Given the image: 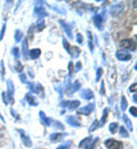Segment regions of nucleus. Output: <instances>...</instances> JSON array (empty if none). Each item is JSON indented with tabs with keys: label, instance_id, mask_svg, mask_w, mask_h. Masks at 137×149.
I'll return each mask as SVG.
<instances>
[{
	"label": "nucleus",
	"instance_id": "f257e3e1",
	"mask_svg": "<svg viewBox=\"0 0 137 149\" xmlns=\"http://www.w3.org/2000/svg\"><path fill=\"white\" fill-rule=\"evenodd\" d=\"M104 146L107 149H122V147H123L121 141H118L114 139H107L104 142Z\"/></svg>",
	"mask_w": 137,
	"mask_h": 149
},
{
	"label": "nucleus",
	"instance_id": "f03ea898",
	"mask_svg": "<svg viewBox=\"0 0 137 149\" xmlns=\"http://www.w3.org/2000/svg\"><path fill=\"white\" fill-rule=\"evenodd\" d=\"M14 92H15L14 84L9 79V80H7V92H6L8 99H9V103H14Z\"/></svg>",
	"mask_w": 137,
	"mask_h": 149
},
{
	"label": "nucleus",
	"instance_id": "7ed1b4c3",
	"mask_svg": "<svg viewBox=\"0 0 137 149\" xmlns=\"http://www.w3.org/2000/svg\"><path fill=\"white\" fill-rule=\"evenodd\" d=\"M120 46L123 47L125 49H129V51H135V47H136L135 41L133 39H125V40H122L120 42Z\"/></svg>",
	"mask_w": 137,
	"mask_h": 149
},
{
	"label": "nucleus",
	"instance_id": "20e7f679",
	"mask_svg": "<svg viewBox=\"0 0 137 149\" xmlns=\"http://www.w3.org/2000/svg\"><path fill=\"white\" fill-rule=\"evenodd\" d=\"M123 8H125V7H123L122 3L113 5V6H111V8H110V13H111L112 16H118V15H120V14L122 13Z\"/></svg>",
	"mask_w": 137,
	"mask_h": 149
},
{
	"label": "nucleus",
	"instance_id": "39448f33",
	"mask_svg": "<svg viewBox=\"0 0 137 149\" xmlns=\"http://www.w3.org/2000/svg\"><path fill=\"white\" fill-rule=\"evenodd\" d=\"M116 56H117V58L119 61H129V60L131 58L130 53H128V52H126V51H123V49L117 51Z\"/></svg>",
	"mask_w": 137,
	"mask_h": 149
},
{
	"label": "nucleus",
	"instance_id": "423d86ee",
	"mask_svg": "<svg viewBox=\"0 0 137 149\" xmlns=\"http://www.w3.org/2000/svg\"><path fill=\"white\" fill-rule=\"evenodd\" d=\"M19 132H20L21 138H22V140H23V143H24L26 147H31V146H32V141H31L30 136H29V135L25 133V131L19 130Z\"/></svg>",
	"mask_w": 137,
	"mask_h": 149
},
{
	"label": "nucleus",
	"instance_id": "0eeeda50",
	"mask_svg": "<svg viewBox=\"0 0 137 149\" xmlns=\"http://www.w3.org/2000/svg\"><path fill=\"white\" fill-rule=\"evenodd\" d=\"M93 110H94V103H89L86 107L80 108L78 110V113H80V115H90Z\"/></svg>",
	"mask_w": 137,
	"mask_h": 149
},
{
	"label": "nucleus",
	"instance_id": "6e6552de",
	"mask_svg": "<svg viewBox=\"0 0 137 149\" xmlns=\"http://www.w3.org/2000/svg\"><path fill=\"white\" fill-rule=\"evenodd\" d=\"M66 120L69 122V124H70L71 126L80 127V120L78 119L77 116H69V117H66Z\"/></svg>",
	"mask_w": 137,
	"mask_h": 149
},
{
	"label": "nucleus",
	"instance_id": "1a4fd4ad",
	"mask_svg": "<svg viewBox=\"0 0 137 149\" xmlns=\"http://www.w3.org/2000/svg\"><path fill=\"white\" fill-rule=\"evenodd\" d=\"M59 24L64 28V30H65V32H66V35L69 36V38L70 39H72L73 38V36H72V31H71V28H70V25L69 24H66L64 21H59Z\"/></svg>",
	"mask_w": 137,
	"mask_h": 149
},
{
	"label": "nucleus",
	"instance_id": "9d476101",
	"mask_svg": "<svg viewBox=\"0 0 137 149\" xmlns=\"http://www.w3.org/2000/svg\"><path fill=\"white\" fill-rule=\"evenodd\" d=\"M80 95H81L83 99H86V100H92V99L94 97V93H93L90 90H82Z\"/></svg>",
	"mask_w": 137,
	"mask_h": 149
},
{
	"label": "nucleus",
	"instance_id": "9b49d317",
	"mask_svg": "<svg viewBox=\"0 0 137 149\" xmlns=\"http://www.w3.org/2000/svg\"><path fill=\"white\" fill-rule=\"evenodd\" d=\"M66 134L65 133H59V132H56V133H53L50 136H49V139L53 141V142H56V141H59L63 136H65Z\"/></svg>",
	"mask_w": 137,
	"mask_h": 149
},
{
	"label": "nucleus",
	"instance_id": "f8f14e48",
	"mask_svg": "<svg viewBox=\"0 0 137 149\" xmlns=\"http://www.w3.org/2000/svg\"><path fill=\"white\" fill-rule=\"evenodd\" d=\"M39 116H40V118H41V120H42V123L46 125V126H50L52 125V119L50 118H48L46 115H45V112L43 111H40L39 112Z\"/></svg>",
	"mask_w": 137,
	"mask_h": 149
},
{
	"label": "nucleus",
	"instance_id": "ddd939ff",
	"mask_svg": "<svg viewBox=\"0 0 137 149\" xmlns=\"http://www.w3.org/2000/svg\"><path fill=\"white\" fill-rule=\"evenodd\" d=\"M29 54H30V57H31L32 60H36V58H38L40 56L41 51H40L39 48H33V49H30Z\"/></svg>",
	"mask_w": 137,
	"mask_h": 149
},
{
	"label": "nucleus",
	"instance_id": "4468645a",
	"mask_svg": "<svg viewBox=\"0 0 137 149\" xmlns=\"http://www.w3.org/2000/svg\"><path fill=\"white\" fill-rule=\"evenodd\" d=\"M25 100L31 104V106H38V101L36 100V97L33 96V95H31V94H26L25 95Z\"/></svg>",
	"mask_w": 137,
	"mask_h": 149
},
{
	"label": "nucleus",
	"instance_id": "2eb2a0df",
	"mask_svg": "<svg viewBox=\"0 0 137 149\" xmlns=\"http://www.w3.org/2000/svg\"><path fill=\"white\" fill-rule=\"evenodd\" d=\"M90 142H92V138L90 136H88V138H85L80 143H79V147L80 148H86L87 149V147L90 145Z\"/></svg>",
	"mask_w": 137,
	"mask_h": 149
},
{
	"label": "nucleus",
	"instance_id": "dca6fc26",
	"mask_svg": "<svg viewBox=\"0 0 137 149\" xmlns=\"http://www.w3.org/2000/svg\"><path fill=\"white\" fill-rule=\"evenodd\" d=\"M94 21H95V25L97 26L98 29H102V24H103V16H102L101 14H97V15H95Z\"/></svg>",
	"mask_w": 137,
	"mask_h": 149
},
{
	"label": "nucleus",
	"instance_id": "f3484780",
	"mask_svg": "<svg viewBox=\"0 0 137 149\" xmlns=\"http://www.w3.org/2000/svg\"><path fill=\"white\" fill-rule=\"evenodd\" d=\"M79 106H80V101H78V100H74V101H69L67 108H69V110H73V109H77Z\"/></svg>",
	"mask_w": 137,
	"mask_h": 149
},
{
	"label": "nucleus",
	"instance_id": "a211bd4d",
	"mask_svg": "<svg viewBox=\"0 0 137 149\" xmlns=\"http://www.w3.org/2000/svg\"><path fill=\"white\" fill-rule=\"evenodd\" d=\"M122 118H123V120H125V124L127 125L128 130H129V131H133V130H134V127H133V124H131L130 119L128 118V116H127V115H123V116H122Z\"/></svg>",
	"mask_w": 137,
	"mask_h": 149
},
{
	"label": "nucleus",
	"instance_id": "6ab92c4d",
	"mask_svg": "<svg viewBox=\"0 0 137 149\" xmlns=\"http://www.w3.org/2000/svg\"><path fill=\"white\" fill-rule=\"evenodd\" d=\"M22 53H23V57L24 60H26L28 57V41L24 39L23 40V46H22Z\"/></svg>",
	"mask_w": 137,
	"mask_h": 149
},
{
	"label": "nucleus",
	"instance_id": "aec40b11",
	"mask_svg": "<svg viewBox=\"0 0 137 149\" xmlns=\"http://www.w3.org/2000/svg\"><path fill=\"white\" fill-rule=\"evenodd\" d=\"M22 38H23V33H22V31L21 30H16L15 31V41L16 42H19L22 40Z\"/></svg>",
	"mask_w": 137,
	"mask_h": 149
},
{
	"label": "nucleus",
	"instance_id": "412c9836",
	"mask_svg": "<svg viewBox=\"0 0 137 149\" xmlns=\"http://www.w3.org/2000/svg\"><path fill=\"white\" fill-rule=\"evenodd\" d=\"M107 112H109V109H107V108H105V109H104V111H103V116H102V119H101L99 125H103V124L105 123L106 117H107Z\"/></svg>",
	"mask_w": 137,
	"mask_h": 149
},
{
	"label": "nucleus",
	"instance_id": "4be33fe9",
	"mask_svg": "<svg viewBox=\"0 0 137 149\" xmlns=\"http://www.w3.org/2000/svg\"><path fill=\"white\" fill-rule=\"evenodd\" d=\"M98 126H99V122L98 120H94L93 122V124H92V126L89 127V132H94V131L96 130V129H98Z\"/></svg>",
	"mask_w": 137,
	"mask_h": 149
},
{
	"label": "nucleus",
	"instance_id": "5701e85b",
	"mask_svg": "<svg viewBox=\"0 0 137 149\" xmlns=\"http://www.w3.org/2000/svg\"><path fill=\"white\" fill-rule=\"evenodd\" d=\"M121 109H122V111H125L127 109V100L125 96L121 97Z\"/></svg>",
	"mask_w": 137,
	"mask_h": 149
},
{
	"label": "nucleus",
	"instance_id": "b1692460",
	"mask_svg": "<svg viewBox=\"0 0 137 149\" xmlns=\"http://www.w3.org/2000/svg\"><path fill=\"white\" fill-rule=\"evenodd\" d=\"M120 135H121V136H125V138H128V136H129V133L127 132V130H126L123 126L120 127Z\"/></svg>",
	"mask_w": 137,
	"mask_h": 149
},
{
	"label": "nucleus",
	"instance_id": "393cba45",
	"mask_svg": "<svg viewBox=\"0 0 137 149\" xmlns=\"http://www.w3.org/2000/svg\"><path fill=\"white\" fill-rule=\"evenodd\" d=\"M117 129H118V124L117 123H111L110 124V127H109V130L111 133H114V132H117Z\"/></svg>",
	"mask_w": 137,
	"mask_h": 149
},
{
	"label": "nucleus",
	"instance_id": "a878e982",
	"mask_svg": "<svg viewBox=\"0 0 137 149\" xmlns=\"http://www.w3.org/2000/svg\"><path fill=\"white\" fill-rule=\"evenodd\" d=\"M88 36H89V48H90V52L94 51V46H93V38H92V32L88 31Z\"/></svg>",
	"mask_w": 137,
	"mask_h": 149
},
{
	"label": "nucleus",
	"instance_id": "bb28decb",
	"mask_svg": "<svg viewBox=\"0 0 137 149\" xmlns=\"http://www.w3.org/2000/svg\"><path fill=\"white\" fill-rule=\"evenodd\" d=\"M63 45H64V47H65V49H66V52L71 54V49H70V45H67V41H66L65 39H63Z\"/></svg>",
	"mask_w": 137,
	"mask_h": 149
},
{
	"label": "nucleus",
	"instance_id": "cd10ccee",
	"mask_svg": "<svg viewBox=\"0 0 137 149\" xmlns=\"http://www.w3.org/2000/svg\"><path fill=\"white\" fill-rule=\"evenodd\" d=\"M2 101L5 102V104H8L9 103V99H8V96H7V94L5 93H2Z\"/></svg>",
	"mask_w": 137,
	"mask_h": 149
},
{
	"label": "nucleus",
	"instance_id": "c85d7f7f",
	"mask_svg": "<svg viewBox=\"0 0 137 149\" xmlns=\"http://www.w3.org/2000/svg\"><path fill=\"white\" fill-rule=\"evenodd\" d=\"M79 88H80V81L76 80V81L73 83V91H78Z\"/></svg>",
	"mask_w": 137,
	"mask_h": 149
},
{
	"label": "nucleus",
	"instance_id": "c756f323",
	"mask_svg": "<svg viewBox=\"0 0 137 149\" xmlns=\"http://www.w3.org/2000/svg\"><path fill=\"white\" fill-rule=\"evenodd\" d=\"M97 140H98V138L94 139V141H92V142H90V145L87 147V149H94V147H95V143L97 142Z\"/></svg>",
	"mask_w": 137,
	"mask_h": 149
},
{
	"label": "nucleus",
	"instance_id": "7c9ffc66",
	"mask_svg": "<svg viewBox=\"0 0 137 149\" xmlns=\"http://www.w3.org/2000/svg\"><path fill=\"white\" fill-rule=\"evenodd\" d=\"M70 146H71V142H66L65 145H62V146H59L57 149H69V148H70Z\"/></svg>",
	"mask_w": 137,
	"mask_h": 149
},
{
	"label": "nucleus",
	"instance_id": "2f4dec72",
	"mask_svg": "<svg viewBox=\"0 0 137 149\" xmlns=\"http://www.w3.org/2000/svg\"><path fill=\"white\" fill-rule=\"evenodd\" d=\"M13 55L15 56V57H16V58H19V48H17V47H14V48H13Z\"/></svg>",
	"mask_w": 137,
	"mask_h": 149
},
{
	"label": "nucleus",
	"instance_id": "473e14b6",
	"mask_svg": "<svg viewBox=\"0 0 137 149\" xmlns=\"http://www.w3.org/2000/svg\"><path fill=\"white\" fill-rule=\"evenodd\" d=\"M129 111H130V113L134 116V117H136V112H137V109H136V107H131L130 109H129Z\"/></svg>",
	"mask_w": 137,
	"mask_h": 149
},
{
	"label": "nucleus",
	"instance_id": "72a5a7b5",
	"mask_svg": "<svg viewBox=\"0 0 137 149\" xmlns=\"http://www.w3.org/2000/svg\"><path fill=\"white\" fill-rule=\"evenodd\" d=\"M5 31H6V24H3V25H2V29H1V32H0V40H2Z\"/></svg>",
	"mask_w": 137,
	"mask_h": 149
},
{
	"label": "nucleus",
	"instance_id": "f704fd0d",
	"mask_svg": "<svg viewBox=\"0 0 137 149\" xmlns=\"http://www.w3.org/2000/svg\"><path fill=\"white\" fill-rule=\"evenodd\" d=\"M20 79H21V81H23L24 84H26V83H28V80H26V76H25L24 74H20Z\"/></svg>",
	"mask_w": 137,
	"mask_h": 149
},
{
	"label": "nucleus",
	"instance_id": "c9c22d12",
	"mask_svg": "<svg viewBox=\"0 0 137 149\" xmlns=\"http://www.w3.org/2000/svg\"><path fill=\"white\" fill-rule=\"evenodd\" d=\"M15 70H16V71H19V72H22L23 68H22V64H21L20 62H17V64H16V68H15Z\"/></svg>",
	"mask_w": 137,
	"mask_h": 149
},
{
	"label": "nucleus",
	"instance_id": "e433bc0d",
	"mask_svg": "<svg viewBox=\"0 0 137 149\" xmlns=\"http://www.w3.org/2000/svg\"><path fill=\"white\" fill-rule=\"evenodd\" d=\"M102 69L101 68H98V70H97V76H96V81H98L99 80V78H101V76H102Z\"/></svg>",
	"mask_w": 137,
	"mask_h": 149
},
{
	"label": "nucleus",
	"instance_id": "4c0bfd02",
	"mask_svg": "<svg viewBox=\"0 0 137 149\" xmlns=\"http://www.w3.org/2000/svg\"><path fill=\"white\" fill-rule=\"evenodd\" d=\"M77 39H78L79 44H82V42H83V40H82V36H81V33H77Z\"/></svg>",
	"mask_w": 137,
	"mask_h": 149
},
{
	"label": "nucleus",
	"instance_id": "58836bf2",
	"mask_svg": "<svg viewBox=\"0 0 137 149\" xmlns=\"http://www.w3.org/2000/svg\"><path fill=\"white\" fill-rule=\"evenodd\" d=\"M129 91H130V92H133V91L135 92V91H136V84L131 85V86H130V88H129Z\"/></svg>",
	"mask_w": 137,
	"mask_h": 149
},
{
	"label": "nucleus",
	"instance_id": "ea45409f",
	"mask_svg": "<svg viewBox=\"0 0 137 149\" xmlns=\"http://www.w3.org/2000/svg\"><path fill=\"white\" fill-rule=\"evenodd\" d=\"M80 69H81V63H80V62H78V63L76 64V70H77V71H79Z\"/></svg>",
	"mask_w": 137,
	"mask_h": 149
},
{
	"label": "nucleus",
	"instance_id": "a19ab883",
	"mask_svg": "<svg viewBox=\"0 0 137 149\" xmlns=\"http://www.w3.org/2000/svg\"><path fill=\"white\" fill-rule=\"evenodd\" d=\"M101 93L104 94V83H102V87H101Z\"/></svg>",
	"mask_w": 137,
	"mask_h": 149
}]
</instances>
